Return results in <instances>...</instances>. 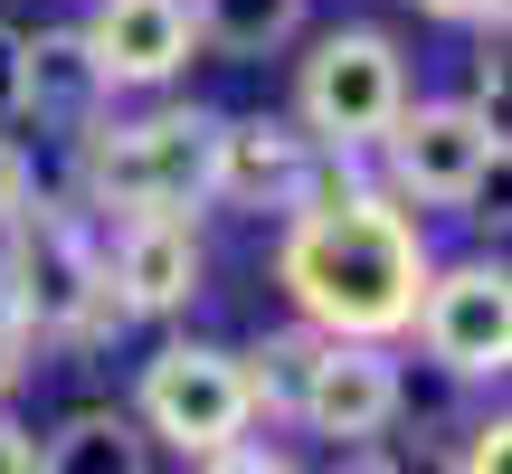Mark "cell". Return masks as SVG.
<instances>
[{"label": "cell", "mask_w": 512, "mask_h": 474, "mask_svg": "<svg viewBox=\"0 0 512 474\" xmlns=\"http://www.w3.org/2000/svg\"><path fill=\"white\" fill-rule=\"evenodd\" d=\"M427 275H437L427 228L380 181H351L332 200L294 209L275 237V285H285L294 323H313L323 342H399L418 323Z\"/></svg>", "instance_id": "1"}, {"label": "cell", "mask_w": 512, "mask_h": 474, "mask_svg": "<svg viewBox=\"0 0 512 474\" xmlns=\"http://www.w3.org/2000/svg\"><path fill=\"white\" fill-rule=\"evenodd\" d=\"M209 152H219V114L209 105L105 114V124L76 133V209L105 228L114 219H200Z\"/></svg>", "instance_id": "2"}, {"label": "cell", "mask_w": 512, "mask_h": 474, "mask_svg": "<svg viewBox=\"0 0 512 474\" xmlns=\"http://www.w3.org/2000/svg\"><path fill=\"white\" fill-rule=\"evenodd\" d=\"M399 105H408L399 38L389 29H323L313 57L294 67V114L285 124L304 133L313 152H332V162H361V152L399 124Z\"/></svg>", "instance_id": "3"}, {"label": "cell", "mask_w": 512, "mask_h": 474, "mask_svg": "<svg viewBox=\"0 0 512 474\" xmlns=\"http://www.w3.org/2000/svg\"><path fill=\"white\" fill-rule=\"evenodd\" d=\"M380 190L418 219V209H475L484 200V181L503 171V124L494 114H475L465 95H408L399 105V124L380 133Z\"/></svg>", "instance_id": "4"}, {"label": "cell", "mask_w": 512, "mask_h": 474, "mask_svg": "<svg viewBox=\"0 0 512 474\" xmlns=\"http://www.w3.org/2000/svg\"><path fill=\"white\" fill-rule=\"evenodd\" d=\"M133 427L152 446H171L181 465L228 456L238 437H256V408H247V370L238 351L219 342H162L133 380Z\"/></svg>", "instance_id": "5"}, {"label": "cell", "mask_w": 512, "mask_h": 474, "mask_svg": "<svg viewBox=\"0 0 512 474\" xmlns=\"http://www.w3.org/2000/svg\"><path fill=\"white\" fill-rule=\"evenodd\" d=\"M351 181H361V162L313 152L285 114H219L209 200H228V209H285V219H294V209L332 200V190H351Z\"/></svg>", "instance_id": "6"}, {"label": "cell", "mask_w": 512, "mask_h": 474, "mask_svg": "<svg viewBox=\"0 0 512 474\" xmlns=\"http://www.w3.org/2000/svg\"><path fill=\"white\" fill-rule=\"evenodd\" d=\"M408 332H418V351L446 370V380H503L512 370V275L494 266V256L437 266Z\"/></svg>", "instance_id": "7"}, {"label": "cell", "mask_w": 512, "mask_h": 474, "mask_svg": "<svg viewBox=\"0 0 512 474\" xmlns=\"http://www.w3.org/2000/svg\"><path fill=\"white\" fill-rule=\"evenodd\" d=\"M399 408H408V380H399V351L389 342H323L304 389H294V427L342 446V456L380 446L399 427Z\"/></svg>", "instance_id": "8"}, {"label": "cell", "mask_w": 512, "mask_h": 474, "mask_svg": "<svg viewBox=\"0 0 512 474\" xmlns=\"http://www.w3.org/2000/svg\"><path fill=\"white\" fill-rule=\"evenodd\" d=\"M76 38H86V57L105 67L114 95H162L171 76L200 57V29H190V0H95L86 19H76Z\"/></svg>", "instance_id": "9"}, {"label": "cell", "mask_w": 512, "mask_h": 474, "mask_svg": "<svg viewBox=\"0 0 512 474\" xmlns=\"http://www.w3.org/2000/svg\"><path fill=\"white\" fill-rule=\"evenodd\" d=\"M105 285L124 294L133 323H171V313L200 304L209 285V256L190 219H114L105 228Z\"/></svg>", "instance_id": "10"}, {"label": "cell", "mask_w": 512, "mask_h": 474, "mask_svg": "<svg viewBox=\"0 0 512 474\" xmlns=\"http://www.w3.org/2000/svg\"><path fill=\"white\" fill-rule=\"evenodd\" d=\"M105 105H114V86L76 29H19V114H38L57 133H86V124H105Z\"/></svg>", "instance_id": "11"}, {"label": "cell", "mask_w": 512, "mask_h": 474, "mask_svg": "<svg viewBox=\"0 0 512 474\" xmlns=\"http://www.w3.org/2000/svg\"><path fill=\"white\" fill-rule=\"evenodd\" d=\"M38 474H152V437L133 408H67L38 437Z\"/></svg>", "instance_id": "12"}, {"label": "cell", "mask_w": 512, "mask_h": 474, "mask_svg": "<svg viewBox=\"0 0 512 474\" xmlns=\"http://www.w3.org/2000/svg\"><path fill=\"white\" fill-rule=\"evenodd\" d=\"M304 19H313V0H190V29L219 57H275L304 38Z\"/></svg>", "instance_id": "13"}, {"label": "cell", "mask_w": 512, "mask_h": 474, "mask_svg": "<svg viewBox=\"0 0 512 474\" xmlns=\"http://www.w3.org/2000/svg\"><path fill=\"white\" fill-rule=\"evenodd\" d=\"M313 351H323V332H313V323H285V332H266L256 351H238V370H247V408H256L266 427L294 418V389H304Z\"/></svg>", "instance_id": "14"}, {"label": "cell", "mask_w": 512, "mask_h": 474, "mask_svg": "<svg viewBox=\"0 0 512 474\" xmlns=\"http://www.w3.org/2000/svg\"><path fill=\"white\" fill-rule=\"evenodd\" d=\"M456 474H512V418H503V408L456 437Z\"/></svg>", "instance_id": "15"}, {"label": "cell", "mask_w": 512, "mask_h": 474, "mask_svg": "<svg viewBox=\"0 0 512 474\" xmlns=\"http://www.w3.org/2000/svg\"><path fill=\"white\" fill-rule=\"evenodd\" d=\"M29 200H38V162H29L19 133H0V219H19Z\"/></svg>", "instance_id": "16"}, {"label": "cell", "mask_w": 512, "mask_h": 474, "mask_svg": "<svg viewBox=\"0 0 512 474\" xmlns=\"http://www.w3.org/2000/svg\"><path fill=\"white\" fill-rule=\"evenodd\" d=\"M29 370H38V342H29V323H19V313L0 304V399H10V389L29 380Z\"/></svg>", "instance_id": "17"}, {"label": "cell", "mask_w": 512, "mask_h": 474, "mask_svg": "<svg viewBox=\"0 0 512 474\" xmlns=\"http://www.w3.org/2000/svg\"><path fill=\"white\" fill-rule=\"evenodd\" d=\"M200 474H304V465H294L285 446H256V437H238V446H228V456H209Z\"/></svg>", "instance_id": "18"}, {"label": "cell", "mask_w": 512, "mask_h": 474, "mask_svg": "<svg viewBox=\"0 0 512 474\" xmlns=\"http://www.w3.org/2000/svg\"><path fill=\"white\" fill-rule=\"evenodd\" d=\"M418 10L446 29H503V0H418Z\"/></svg>", "instance_id": "19"}, {"label": "cell", "mask_w": 512, "mask_h": 474, "mask_svg": "<svg viewBox=\"0 0 512 474\" xmlns=\"http://www.w3.org/2000/svg\"><path fill=\"white\" fill-rule=\"evenodd\" d=\"M19 124V29L0 19V133Z\"/></svg>", "instance_id": "20"}, {"label": "cell", "mask_w": 512, "mask_h": 474, "mask_svg": "<svg viewBox=\"0 0 512 474\" xmlns=\"http://www.w3.org/2000/svg\"><path fill=\"white\" fill-rule=\"evenodd\" d=\"M0 474H38V437L10 418V408H0Z\"/></svg>", "instance_id": "21"}, {"label": "cell", "mask_w": 512, "mask_h": 474, "mask_svg": "<svg viewBox=\"0 0 512 474\" xmlns=\"http://www.w3.org/2000/svg\"><path fill=\"white\" fill-rule=\"evenodd\" d=\"M19 294V219H0V304Z\"/></svg>", "instance_id": "22"}, {"label": "cell", "mask_w": 512, "mask_h": 474, "mask_svg": "<svg viewBox=\"0 0 512 474\" xmlns=\"http://www.w3.org/2000/svg\"><path fill=\"white\" fill-rule=\"evenodd\" d=\"M342 474H408L399 456H380V446H361V456H342Z\"/></svg>", "instance_id": "23"}]
</instances>
